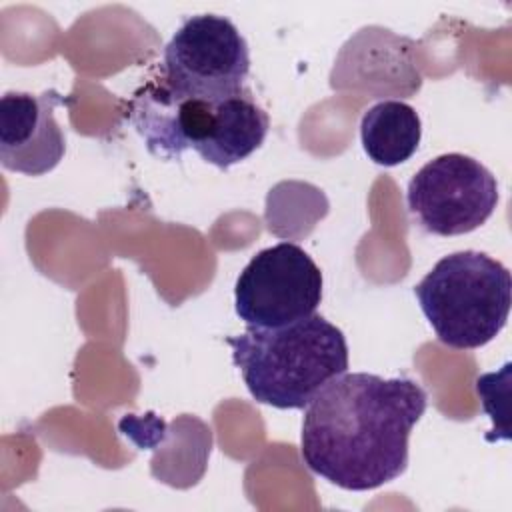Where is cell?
<instances>
[{"mask_svg":"<svg viewBox=\"0 0 512 512\" xmlns=\"http://www.w3.org/2000/svg\"><path fill=\"white\" fill-rule=\"evenodd\" d=\"M414 296L442 344L472 350L506 326L512 276L500 260L462 250L440 258L414 286Z\"/></svg>","mask_w":512,"mask_h":512,"instance_id":"3","label":"cell"},{"mask_svg":"<svg viewBox=\"0 0 512 512\" xmlns=\"http://www.w3.org/2000/svg\"><path fill=\"white\" fill-rule=\"evenodd\" d=\"M270 128V118L252 92L224 98L214 106V120L206 144L196 152L204 162L226 170L256 152Z\"/></svg>","mask_w":512,"mask_h":512,"instance_id":"8","label":"cell"},{"mask_svg":"<svg viewBox=\"0 0 512 512\" xmlns=\"http://www.w3.org/2000/svg\"><path fill=\"white\" fill-rule=\"evenodd\" d=\"M406 204L426 232L460 236L480 228L494 214L498 182L472 156L450 152L426 162L412 176Z\"/></svg>","mask_w":512,"mask_h":512,"instance_id":"5","label":"cell"},{"mask_svg":"<svg viewBox=\"0 0 512 512\" xmlns=\"http://www.w3.org/2000/svg\"><path fill=\"white\" fill-rule=\"evenodd\" d=\"M250 54L232 20L196 14L182 22L164 48L162 78L182 98L220 102L246 90Z\"/></svg>","mask_w":512,"mask_h":512,"instance_id":"4","label":"cell"},{"mask_svg":"<svg viewBox=\"0 0 512 512\" xmlns=\"http://www.w3.org/2000/svg\"><path fill=\"white\" fill-rule=\"evenodd\" d=\"M422 122L418 112L400 100H382L368 108L360 122L366 156L378 166H398L420 146Z\"/></svg>","mask_w":512,"mask_h":512,"instance_id":"9","label":"cell"},{"mask_svg":"<svg viewBox=\"0 0 512 512\" xmlns=\"http://www.w3.org/2000/svg\"><path fill=\"white\" fill-rule=\"evenodd\" d=\"M428 404L410 378L344 372L306 406L300 434L302 460L330 484L364 492L402 476L408 440Z\"/></svg>","mask_w":512,"mask_h":512,"instance_id":"1","label":"cell"},{"mask_svg":"<svg viewBox=\"0 0 512 512\" xmlns=\"http://www.w3.org/2000/svg\"><path fill=\"white\" fill-rule=\"evenodd\" d=\"M226 344L252 398L280 410L306 408L348 370L346 336L316 312L278 328L246 326Z\"/></svg>","mask_w":512,"mask_h":512,"instance_id":"2","label":"cell"},{"mask_svg":"<svg viewBox=\"0 0 512 512\" xmlns=\"http://www.w3.org/2000/svg\"><path fill=\"white\" fill-rule=\"evenodd\" d=\"M68 100L56 92H6L0 98V162L12 172L42 176L58 166L66 138L54 110Z\"/></svg>","mask_w":512,"mask_h":512,"instance_id":"7","label":"cell"},{"mask_svg":"<svg viewBox=\"0 0 512 512\" xmlns=\"http://www.w3.org/2000/svg\"><path fill=\"white\" fill-rule=\"evenodd\" d=\"M322 272L294 242L256 252L234 286L236 314L246 326L278 328L316 312Z\"/></svg>","mask_w":512,"mask_h":512,"instance_id":"6","label":"cell"}]
</instances>
